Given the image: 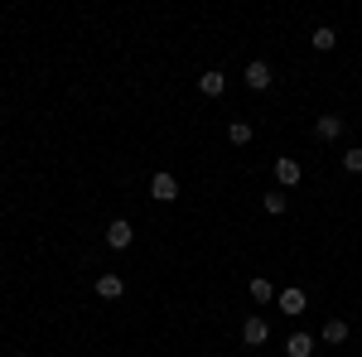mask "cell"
Instances as JSON below:
<instances>
[{"label":"cell","instance_id":"obj_8","mask_svg":"<svg viewBox=\"0 0 362 357\" xmlns=\"http://www.w3.org/2000/svg\"><path fill=\"white\" fill-rule=\"evenodd\" d=\"M343 126H348V121H343V116H334V111H329V116H319V121H314V136L324 140V145H334V140L343 136Z\"/></svg>","mask_w":362,"mask_h":357},{"label":"cell","instance_id":"obj_2","mask_svg":"<svg viewBox=\"0 0 362 357\" xmlns=\"http://www.w3.org/2000/svg\"><path fill=\"white\" fill-rule=\"evenodd\" d=\"M150 198H155V203H174V198H179V179H174L169 169H160V174L150 179Z\"/></svg>","mask_w":362,"mask_h":357},{"label":"cell","instance_id":"obj_6","mask_svg":"<svg viewBox=\"0 0 362 357\" xmlns=\"http://www.w3.org/2000/svg\"><path fill=\"white\" fill-rule=\"evenodd\" d=\"M266 338H271V324H266L261 314H247V324H242V343H247V348H261Z\"/></svg>","mask_w":362,"mask_h":357},{"label":"cell","instance_id":"obj_15","mask_svg":"<svg viewBox=\"0 0 362 357\" xmlns=\"http://www.w3.org/2000/svg\"><path fill=\"white\" fill-rule=\"evenodd\" d=\"M251 136H256L251 121H232V126H227V140H232V145H251Z\"/></svg>","mask_w":362,"mask_h":357},{"label":"cell","instance_id":"obj_4","mask_svg":"<svg viewBox=\"0 0 362 357\" xmlns=\"http://www.w3.org/2000/svg\"><path fill=\"white\" fill-rule=\"evenodd\" d=\"M271 83H276L271 63H266V58H251V63H247V87H251V92H266Z\"/></svg>","mask_w":362,"mask_h":357},{"label":"cell","instance_id":"obj_16","mask_svg":"<svg viewBox=\"0 0 362 357\" xmlns=\"http://www.w3.org/2000/svg\"><path fill=\"white\" fill-rule=\"evenodd\" d=\"M343 174H362V145L343 150Z\"/></svg>","mask_w":362,"mask_h":357},{"label":"cell","instance_id":"obj_11","mask_svg":"<svg viewBox=\"0 0 362 357\" xmlns=\"http://www.w3.org/2000/svg\"><path fill=\"white\" fill-rule=\"evenodd\" d=\"M285 357H314V333H290L285 338Z\"/></svg>","mask_w":362,"mask_h":357},{"label":"cell","instance_id":"obj_3","mask_svg":"<svg viewBox=\"0 0 362 357\" xmlns=\"http://www.w3.org/2000/svg\"><path fill=\"white\" fill-rule=\"evenodd\" d=\"M92 290H97V300H121V295H126V275H116V271H102V275H97V285H92Z\"/></svg>","mask_w":362,"mask_h":357},{"label":"cell","instance_id":"obj_1","mask_svg":"<svg viewBox=\"0 0 362 357\" xmlns=\"http://www.w3.org/2000/svg\"><path fill=\"white\" fill-rule=\"evenodd\" d=\"M131 242H136L131 218H112V222H107V247H112V251H131Z\"/></svg>","mask_w":362,"mask_h":357},{"label":"cell","instance_id":"obj_5","mask_svg":"<svg viewBox=\"0 0 362 357\" xmlns=\"http://www.w3.org/2000/svg\"><path fill=\"white\" fill-rule=\"evenodd\" d=\"M300 179H305V169H300V160L280 155V160H276V184H280V189H300Z\"/></svg>","mask_w":362,"mask_h":357},{"label":"cell","instance_id":"obj_7","mask_svg":"<svg viewBox=\"0 0 362 357\" xmlns=\"http://www.w3.org/2000/svg\"><path fill=\"white\" fill-rule=\"evenodd\" d=\"M276 304H280V309H285V314H290V319H300V314H305V290H300V285H285V290H280V295H276Z\"/></svg>","mask_w":362,"mask_h":357},{"label":"cell","instance_id":"obj_9","mask_svg":"<svg viewBox=\"0 0 362 357\" xmlns=\"http://www.w3.org/2000/svg\"><path fill=\"white\" fill-rule=\"evenodd\" d=\"M198 92H203V97H223V92H227V73L203 68V73H198Z\"/></svg>","mask_w":362,"mask_h":357},{"label":"cell","instance_id":"obj_13","mask_svg":"<svg viewBox=\"0 0 362 357\" xmlns=\"http://www.w3.org/2000/svg\"><path fill=\"white\" fill-rule=\"evenodd\" d=\"M309 44H314V54H334V49H338V29L319 25L314 34H309Z\"/></svg>","mask_w":362,"mask_h":357},{"label":"cell","instance_id":"obj_10","mask_svg":"<svg viewBox=\"0 0 362 357\" xmlns=\"http://www.w3.org/2000/svg\"><path fill=\"white\" fill-rule=\"evenodd\" d=\"M247 295H251V304H271V300H276V285H271L266 275H251V280H247Z\"/></svg>","mask_w":362,"mask_h":357},{"label":"cell","instance_id":"obj_14","mask_svg":"<svg viewBox=\"0 0 362 357\" xmlns=\"http://www.w3.org/2000/svg\"><path fill=\"white\" fill-rule=\"evenodd\" d=\"M261 208H266V213H271V218H285V208H290V198H285V189L266 193V198H261Z\"/></svg>","mask_w":362,"mask_h":357},{"label":"cell","instance_id":"obj_12","mask_svg":"<svg viewBox=\"0 0 362 357\" xmlns=\"http://www.w3.org/2000/svg\"><path fill=\"white\" fill-rule=\"evenodd\" d=\"M319 338H324L329 348H338V343H348V319H324V329H319Z\"/></svg>","mask_w":362,"mask_h":357}]
</instances>
